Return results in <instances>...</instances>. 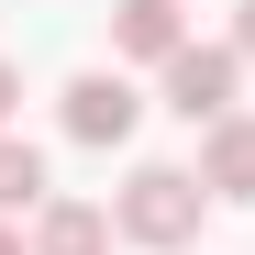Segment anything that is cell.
I'll list each match as a JSON object with an SVG mask.
<instances>
[{
    "mask_svg": "<svg viewBox=\"0 0 255 255\" xmlns=\"http://www.w3.org/2000/svg\"><path fill=\"white\" fill-rule=\"evenodd\" d=\"M200 178L189 166H133L122 178V200H111V233H133V244H155V255H178L189 233H200Z\"/></svg>",
    "mask_w": 255,
    "mask_h": 255,
    "instance_id": "6da1fadb",
    "label": "cell"
},
{
    "mask_svg": "<svg viewBox=\"0 0 255 255\" xmlns=\"http://www.w3.org/2000/svg\"><path fill=\"white\" fill-rule=\"evenodd\" d=\"M200 189L211 200H255V122H211V144H200Z\"/></svg>",
    "mask_w": 255,
    "mask_h": 255,
    "instance_id": "8992f818",
    "label": "cell"
},
{
    "mask_svg": "<svg viewBox=\"0 0 255 255\" xmlns=\"http://www.w3.org/2000/svg\"><path fill=\"white\" fill-rule=\"evenodd\" d=\"M111 45L144 56V67H166V56L189 45V22H178V0H111Z\"/></svg>",
    "mask_w": 255,
    "mask_h": 255,
    "instance_id": "277c9868",
    "label": "cell"
},
{
    "mask_svg": "<svg viewBox=\"0 0 255 255\" xmlns=\"http://www.w3.org/2000/svg\"><path fill=\"white\" fill-rule=\"evenodd\" d=\"M233 78H244L233 45H178V56H166V111L211 133V122H233Z\"/></svg>",
    "mask_w": 255,
    "mask_h": 255,
    "instance_id": "7a4b0ae2",
    "label": "cell"
},
{
    "mask_svg": "<svg viewBox=\"0 0 255 255\" xmlns=\"http://www.w3.org/2000/svg\"><path fill=\"white\" fill-rule=\"evenodd\" d=\"M0 211H45V155L22 133H0Z\"/></svg>",
    "mask_w": 255,
    "mask_h": 255,
    "instance_id": "52a82bcc",
    "label": "cell"
},
{
    "mask_svg": "<svg viewBox=\"0 0 255 255\" xmlns=\"http://www.w3.org/2000/svg\"><path fill=\"white\" fill-rule=\"evenodd\" d=\"M33 255H111V211L100 200H45L33 211Z\"/></svg>",
    "mask_w": 255,
    "mask_h": 255,
    "instance_id": "5b68a950",
    "label": "cell"
},
{
    "mask_svg": "<svg viewBox=\"0 0 255 255\" xmlns=\"http://www.w3.org/2000/svg\"><path fill=\"white\" fill-rule=\"evenodd\" d=\"M0 255H22V233H11V222H0Z\"/></svg>",
    "mask_w": 255,
    "mask_h": 255,
    "instance_id": "30bf717a",
    "label": "cell"
},
{
    "mask_svg": "<svg viewBox=\"0 0 255 255\" xmlns=\"http://www.w3.org/2000/svg\"><path fill=\"white\" fill-rule=\"evenodd\" d=\"M133 122H144V100L122 89L111 67H89V78H67V133H78V144H122Z\"/></svg>",
    "mask_w": 255,
    "mask_h": 255,
    "instance_id": "3957f363",
    "label": "cell"
},
{
    "mask_svg": "<svg viewBox=\"0 0 255 255\" xmlns=\"http://www.w3.org/2000/svg\"><path fill=\"white\" fill-rule=\"evenodd\" d=\"M233 56H244V67H255V0H244V22H233Z\"/></svg>",
    "mask_w": 255,
    "mask_h": 255,
    "instance_id": "9c48e42d",
    "label": "cell"
},
{
    "mask_svg": "<svg viewBox=\"0 0 255 255\" xmlns=\"http://www.w3.org/2000/svg\"><path fill=\"white\" fill-rule=\"evenodd\" d=\"M11 111H22V67L0 56V122H11Z\"/></svg>",
    "mask_w": 255,
    "mask_h": 255,
    "instance_id": "ba28073f",
    "label": "cell"
}]
</instances>
